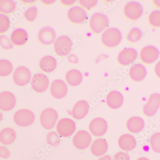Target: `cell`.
I'll list each match as a JSON object with an SVG mask.
<instances>
[{
    "instance_id": "6da1fadb",
    "label": "cell",
    "mask_w": 160,
    "mask_h": 160,
    "mask_svg": "<svg viewBox=\"0 0 160 160\" xmlns=\"http://www.w3.org/2000/svg\"><path fill=\"white\" fill-rule=\"evenodd\" d=\"M101 40L102 44L106 47L114 48L121 42V33L118 28H108L102 34Z\"/></svg>"
},
{
    "instance_id": "7a4b0ae2",
    "label": "cell",
    "mask_w": 160,
    "mask_h": 160,
    "mask_svg": "<svg viewBox=\"0 0 160 160\" xmlns=\"http://www.w3.org/2000/svg\"><path fill=\"white\" fill-rule=\"evenodd\" d=\"M109 19L106 15L97 12L91 17L89 26L93 32L99 34L108 27Z\"/></svg>"
},
{
    "instance_id": "3957f363",
    "label": "cell",
    "mask_w": 160,
    "mask_h": 160,
    "mask_svg": "<svg viewBox=\"0 0 160 160\" xmlns=\"http://www.w3.org/2000/svg\"><path fill=\"white\" fill-rule=\"evenodd\" d=\"M35 117L33 112L28 109H21L14 114V120L18 126L26 127L34 122Z\"/></svg>"
},
{
    "instance_id": "277c9868",
    "label": "cell",
    "mask_w": 160,
    "mask_h": 160,
    "mask_svg": "<svg viewBox=\"0 0 160 160\" xmlns=\"http://www.w3.org/2000/svg\"><path fill=\"white\" fill-rule=\"evenodd\" d=\"M57 112L52 108H47L43 111L40 117L41 125L45 129H52L54 128L58 120Z\"/></svg>"
},
{
    "instance_id": "5b68a950",
    "label": "cell",
    "mask_w": 160,
    "mask_h": 160,
    "mask_svg": "<svg viewBox=\"0 0 160 160\" xmlns=\"http://www.w3.org/2000/svg\"><path fill=\"white\" fill-rule=\"evenodd\" d=\"M72 47V41L69 37L67 36H62L55 41L54 50L57 55L65 56L70 53Z\"/></svg>"
},
{
    "instance_id": "8992f818",
    "label": "cell",
    "mask_w": 160,
    "mask_h": 160,
    "mask_svg": "<svg viewBox=\"0 0 160 160\" xmlns=\"http://www.w3.org/2000/svg\"><path fill=\"white\" fill-rule=\"evenodd\" d=\"M76 130V125L72 120L62 118L57 123L56 130L57 133L62 137H68L72 135Z\"/></svg>"
},
{
    "instance_id": "52a82bcc",
    "label": "cell",
    "mask_w": 160,
    "mask_h": 160,
    "mask_svg": "<svg viewBox=\"0 0 160 160\" xmlns=\"http://www.w3.org/2000/svg\"><path fill=\"white\" fill-rule=\"evenodd\" d=\"M124 12L127 18L135 21L142 17L143 10L140 3L136 2H131L126 4L124 8Z\"/></svg>"
},
{
    "instance_id": "ba28073f",
    "label": "cell",
    "mask_w": 160,
    "mask_h": 160,
    "mask_svg": "<svg viewBox=\"0 0 160 160\" xmlns=\"http://www.w3.org/2000/svg\"><path fill=\"white\" fill-rule=\"evenodd\" d=\"M31 78V74L29 70L25 67L17 68L13 75V80L17 85L25 86L29 83Z\"/></svg>"
},
{
    "instance_id": "9c48e42d",
    "label": "cell",
    "mask_w": 160,
    "mask_h": 160,
    "mask_svg": "<svg viewBox=\"0 0 160 160\" xmlns=\"http://www.w3.org/2000/svg\"><path fill=\"white\" fill-rule=\"evenodd\" d=\"M108 129L107 122L102 118H98L93 119L89 125V130L93 135L101 137L104 135Z\"/></svg>"
},
{
    "instance_id": "30bf717a",
    "label": "cell",
    "mask_w": 160,
    "mask_h": 160,
    "mask_svg": "<svg viewBox=\"0 0 160 160\" xmlns=\"http://www.w3.org/2000/svg\"><path fill=\"white\" fill-rule=\"evenodd\" d=\"M92 142V137L87 131L80 130L76 133L73 138L75 147L79 150H84L89 146Z\"/></svg>"
},
{
    "instance_id": "8fae6325",
    "label": "cell",
    "mask_w": 160,
    "mask_h": 160,
    "mask_svg": "<svg viewBox=\"0 0 160 160\" xmlns=\"http://www.w3.org/2000/svg\"><path fill=\"white\" fill-rule=\"evenodd\" d=\"M160 97L159 93L152 94L144 106L143 112L145 116L152 117L156 114L160 107Z\"/></svg>"
},
{
    "instance_id": "7c38bea8",
    "label": "cell",
    "mask_w": 160,
    "mask_h": 160,
    "mask_svg": "<svg viewBox=\"0 0 160 160\" xmlns=\"http://www.w3.org/2000/svg\"><path fill=\"white\" fill-rule=\"evenodd\" d=\"M160 52L156 47L153 46H147L140 51V60L146 64H151L158 59Z\"/></svg>"
},
{
    "instance_id": "4fadbf2b",
    "label": "cell",
    "mask_w": 160,
    "mask_h": 160,
    "mask_svg": "<svg viewBox=\"0 0 160 160\" xmlns=\"http://www.w3.org/2000/svg\"><path fill=\"white\" fill-rule=\"evenodd\" d=\"M49 84V79L47 76L42 73L35 74L31 81L32 88L38 93H42L46 91Z\"/></svg>"
},
{
    "instance_id": "5bb4252c",
    "label": "cell",
    "mask_w": 160,
    "mask_h": 160,
    "mask_svg": "<svg viewBox=\"0 0 160 160\" xmlns=\"http://www.w3.org/2000/svg\"><path fill=\"white\" fill-rule=\"evenodd\" d=\"M137 51L133 48H125L120 52L118 57V62L122 66L131 65L137 58Z\"/></svg>"
},
{
    "instance_id": "9a60e30c",
    "label": "cell",
    "mask_w": 160,
    "mask_h": 160,
    "mask_svg": "<svg viewBox=\"0 0 160 160\" xmlns=\"http://www.w3.org/2000/svg\"><path fill=\"white\" fill-rule=\"evenodd\" d=\"M68 18L72 23L80 24L87 19V14L85 9L79 6L71 8L68 12Z\"/></svg>"
},
{
    "instance_id": "2e32d148",
    "label": "cell",
    "mask_w": 160,
    "mask_h": 160,
    "mask_svg": "<svg viewBox=\"0 0 160 160\" xmlns=\"http://www.w3.org/2000/svg\"><path fill=\"white\" fill-rule=\"evenodd\" d=\"M16 105L15 95L10 92H4L0 93V109L3 111H9Z\"/></svg>"
},
{
    "instance_id": "e0dca14e",
    "label": "cell",
    "mask_w": 160,
    "mask_h": 160,
    "mask_svg": "<svg viewBox=\"0 0 160 160\" xmlns=\"http://www.w3.org/2000/svg\"><path fill=\"white\" fill-rule=\"evenodd\" d=\"M68 87L64 81L60 79H56L51 84L50 92L51 94L55 99H61L67 95Z\"/></svg>"
},
{
    "instance_id": "ac0fdd59",
    "label": "cell",
    "mask_w": 160,
    "mask_h": 160,
    "mask_svg": "<svg viewBox=\"0 0 160 160\" xmlns=\"http://www.w3.org/2000/svg\"><path fill=\"white\" fill-rule=\"evenodd\" d=\"M56 38V33L54 29L50 27L42 28L38 33V39L41 43L49 45L53 43Z\"/></svg>"
},
{
    "instance_id": "d6986e66",
    "label": "cell",
    "mask_w": 160,
    "mask_h": 160,
    "mask_svg": "<svg viewBox=\"0 0 160 160\" xmlns=\"http://www.w3.org/2000/svg\"><path fill=\"white\" fill-rule=\"evenodd\" d=\"M124 97L118 91H112L106 97V103L110 108L112 109H117L123 105Z\"/></svg>"
},
{
    "instance_id": "ffe728a7",
    "label": "cell",
    "mask_w": 160,
    "mask_h": 160,
    "mask_svg": "<svg viewBox=\"0 0 160 160\" xmlns=\"http://www.w3.org/2000/svg\"><path fill=\"white\" fill-rule=\"evenodd\" d=\"M89 111V105L86 101H78L74 105L72 110V116L76 120L84 118L87 115Z\"/></svg>"
},
{
    "instance_id": "44dd1931",
    "label": "cell",
    "mask_w": 160,
    "mask_h": 160,
    "mask_svg": "<svg viewBox=\"0 0 160 160\" xmlns=\"http://www.w3.org/2000/svg\"><path fill=\"white\" fill-rule=\"evenodd\" d=\"M118 144L122 150L128 152L135 149L136 140L135 137L130 134H124L119 138Z\"/></svg>"
},
{
    "instance_id": "7402d4cb",
    "label": "cell",
    "mask_w": 160,
    "mask_h": 160,
    "mask_svg": "<svg viewBox=\"0 0 160 160\" xmlns=\"http://www.w3.org/2000/svg\"><path fill=\"white\" fill-rule=\"evenodd\" d=\"M130 78L135 82L142 81L147 75V70L143 65L138 63L130 68L129 72Z\"/></svg>"
},
{
    "instance_id": "603a6c76",
    "label": "cell",
    "mask_w": 160,
    "mask_h": 160,
    "mask_svg": "<svg viewBox=\"0 0 160 160\" xmlns=\"http://www.w3.org/2000/svg\"><path fill=\"white\" fill-rule=\"evenodd\" d=\"M28 35L23 28H18L14 30L11 35V41L16 46H22L27 42Z\"/></svg>"
},
{
    "instance_id": "cb8c5ba5",
    "label": "cell",
    "mask_w": 160,
    "mask_h": 160,
    "mask_svg": "<svg viewBox=\"0 0 160 160\" xmlns=\"http://www.w3.org/2000/svg\"><path fill=\"white\" fill-rule=\"evenodd\" d=\"M108 145L105 139L98 138L94 141L91 146V152L95 156L104 155L108 150Z\"/></svg>"
},
{
    "instance_id": "d4e9b609",
    "label": "cell",
    "mask_w": 160,
    "mask_h": 160,
    "mask_svg": "<svg viewBox=\"0 0 160 160\" xmlns=\"http://www.w3.org/2000/svg\"><path fill=\"white\" fill-rule=\"evenodd\" d=\"M144 126L143 119L139 117H132L127 121V128L131 133H138L140 132L143 129Z\"/></svg>"
},
{
    "instance_id": "484cf974",
    "label": "cell",
    "mask_w": 160,
    "mask_h": 160,
    "mask_svg": "<svg viewBox=\"0 0 160 160\" xmlns=\"http://www.w3.org/2000/svg\"><path fill=\"white\" fill-rule=\"evenodd\" d=\"M57 67V62L54 57L46 56L43 57L40 62V68L42 71L49 73L53 72Z\"/></svg>"
},
{
    "instance_id": "4316f807",
    "label": "cell",
    "mask_w": 160,
    "mask_h": 160,
    "mask_svg": "<svg viewBox=\"0 0 160 160\" xmlns=\"http://www.w3.org/2000/svg\"><path fill=\"white\" fill-rule=\"evenodd\" d=\"M82 73L78 70L72 69L67 73L66 80L68 84L72 87H77L81 84L82 81Z\"/></svg>"
},
{
    "instance_id": "83f0119b",
    "label": "cell",
    "mask_w": 160,
    "mask_h": 160,
    "mask_svg": "<svg viewBox=\"0 0 160 160\" xmlns=\"http://www.w3.org/2000/svg\"><path fill=\"white\" fill-rule=\"evenodd\" d=\"M17 134L11 128H5L0 132V142L4 145L11 144L15 142Z\"/></svg>"
},
{
    "instance_id": "f1b7e54d",
    "label": "cell",
    "mask_w": 160,
    "mask_h": 160,
    "mask_svg": "<svg viewBox=\"0 0 160 160\" xmlns=\"http://www.w3.org/2000/svg\"><path fill=\"white\" fill-rule=\"evenodd\" d=\"M16 4L10 0H0V12L10 14L15 11Z\"/></svg>"
},
{
    "instance_id": "f546056e",
    "label": "cell",
    "mask_w": 160,
    "mask_h": 160,
    "mask_svg": "<svg viewBox=\"0 0 160 160\" xmlns=\"http://www.w3.org/2000/svg\"><path fill=\"white\" fill-rule=\"evenodd\" d=\"M12 71V63L6 60H0V76L6 77L11 74Z\"/></svg>"
},
{
    "instance_id": "4dcf8cb0",
    "label": "cell",
    "mask_w": 160,
    "mask_h": 160,
    "mask_svg": "<svg viewBox=\"0 0 160 160\" xmlns=\"http://www.w3.org/2000/svg\"><path fill=\"white\" fill-rule=\"evenodd\" d=\"M142 36V31L139 28H134L130 30L127 36V40L130 42H137L140 40Z\"/></svg>"
},
{
    "instance_id": "1f68e13d",
    "label": "cell",
    "mask_w": 160,
    "mask_h": 160,
    "mask_svg": "<svg viewBox=\"0 0 160 160\" xmlns=\"http://www.w3.org/2000/svg\"><path fill=\"white\" fill-rule=\"evenodd\" d=\"M160 133L159 132L155 133L151 137L150 144L151 148L153 151L156 153H160Z\"/></svg>"
},
{
    "instance_id": "d6a6232c",
    "label": "cell",
    "mask_w": 160,
    "mask_h": 160,
    "mask_svg": "<svg viewBox=\"0 0 160 160\" xmlns=\"http://www.w3.org/2000/svg\"><path fill=\"white\" fill-rule=\"evenodd\" d=\"M149 22L152 26L159 28L160 26V11L156 10L151 12L149 17Z\"/></svg>"
},
{
    "instance_id": "836d02e7",
    "label": "cell",
    "mask_w": 160,
    "mask_h": 160,
    "mask_svg": "<svg viewBox=\"0 0 160 160\" xmlns=\"http://www.w3.org/2000/svg\"><path fill=\"white\" fill-rule=\"evenodd\" d=\"M10 26L9 18L7 16L0 14V34L8 31Z\"/></svg>"
},
{
    "instance_id": "e575fe53",
    "label": "cell",
    "mask_w": 160,
    "mask_h": 160,
    "mask_svg": "<svg viewBox=\"0 0 160 160\" xmlns=\"http://www.w3.org/2000/svg\"><path fill=\"white\" fill-rule=\"evenodd\" d=\"M60 138L55 132H50L46 136V142L50 145L56 146L60 142Z\"/></svg>"
},
{
    "instance_id": "d590c367",
    "label": "cell",
    "mask_w": 160,
    "mask_h": 160,
    "mask_svg": "<svg viewBox=\"0 0 160 160\" xmlns=\"http://www.w3.org/2000/svg\"><path fill=\"white\" fill-rule=\"evenodd\" d=\"M38 10L35 6L29 8L25 13V19L28 22H33L35 21L37 16Z\"/></svg>"
},
{
    "instance_id": "8d00e7d4",
    "label": "cell",
    "mask_w": 160,
    "mask_h": 160,
    "mask_svg": "<svg viewBox=\"0 0 160 160\" xmlns=\"http://www.w3.org/2000/svg\"><path fill=\"white\" fill-rule=\"evenodd\" d=\"M98 1L96 0L92 1H86V0H80L79 3L80 6H82L86 9L89 10L94 8L97 5Z\"/></svg>"
},
{
    "instance_id": "74e56055",
    "label": "cell",
    "mask_w": 160,
    "mask_h": 160,
    "mask_svg": "<svg viewBox=\"0 0 160 160\" xmlns=\"http://www.w3.org/2000/svg\"><path fill=\"white\" fill-rule=\"evenodd\" d=\"M0 45L5 50H9L13 48V45L12 44L8 38L3 35L0 36Z\"/></svg>"
},
{
    "instance_id": "f35d334b",
    "label": "cell",
    "mask_w": 160,
    "mask_h": 160,
    "mask_svg": "<svg viewBox=\"0 0 160 160\" xmlns=\"http://www.w3.org/2000/svg\"><path fill=\"white\" fill-rule=\"evenodd\" d=\"M113 160H130V158L126 153L120 152L114 155Z\"/></svg>"
},
{
    "instance_id": "ab89813d",
    "label": "cell",
    "mask_w": 160,
    "mask_h": 160,
    "mask_svg": "<svg viewBox=\"0 0 160 160\" xmlns=\"http://www.w3.org/2000/svg\"><path fill=\"white\" fill-rule=\"evenodd\" d=\"M10 155L9 151L6 147L3 146L0 147V157L4 159H7Z\"/></svg>"
},
{
    "instance_id": "60d3db41",
    "label": "cell",
    "mask_w": 160,
    "mask_h": 160,
    "mask_svg": "<svg viewBox=\"0 0 160 160\" xmlns=\"http://www.w3.org/2000/svg\"><path fill=\"white\" fill-rule=\"evenodd\" d=\"M68 61L70 63L77 64V63H78V58L75 54H71L68 57Z\"/></svg>"
},
{
    "instance_id": "b9f144b4",
    "label": "cell",
    "mask_w": 160,
    "mask_h": 160,
    "mask_svg": "<svg viewBox=\"0 0 160 160\" xmlns=\"http://www.w3.org/2000/svg\"><path fill=\"white\" fill-rule=\"evenodd\" d=\"M75 1H61V3L65 6H71L75 3Z\"/></svg>"
},
{
    "instance_id": "7bdbcfd3",
    "label": "cell",
    "mask_w": 160,
    "mask_h": 160,
    "mask_svg": "<svg viewBox=\"0 0 160 160\" xmlns=\"http://www.w3.org/2000/svg\"><path fill=\"white\" fill-rule=\"evenodd\" d=\"M154 71L157 76H158L159 78L160 77V62H158L155 66Z\"/></svg>"
},
{
    "instance_id": "ee69618b",
    "label": "cell",
    "mask_w": 160,
    "mask_h": 160,
    "mask_svg": "<svg viewBox=\"0 0 160 160\" xmlns=\"http://www.w3.org/2000/svg\"><path fill=\"white\" fill-rule=\"evenodd\" d=\"M42 2L45 5H50L54 3L55 1H42Z\"/></svg>"
},
{
    "instance_id": "f6af8a7d",
    "label": "cell",
    "mask_w": 160,
    "mask_h": 160,
    "mask_svg": "<svg viewBox=\"0 0 160 160\" xmlns=\"http://www.w3.org/2000/svg\"><path fill=\"white\" fill-rule=\"evenodd\" d=\"M99 160H112V158L110 155H106L100 158Z\"/></svg>"
},
{
    "instance_id": "bcb514c9",
    "label": "cell",
    "mask_w": 160,
    "mask_h": 160,
    "mask_svg": "<svg viewBox=\"0 0 160 160\" xmlns=\"http://www.w3.org/2000/svg\"><path fill=\"white\" fill-rule=\"evenodd\" d=\"M137 160H149V159L147 158H145V157H141V158H139Z\"/></svg>"
},
{
    "instance_id": "7dc6e473",
    "label": "cell",
    "mask_w": 160,
    "mask_h": 160,
    "mask_svg": "<svg viewBox=\"0 0 160 160\" xmlns=\"http://www.w3.org/2000/svg\"><path fill=\"white\" fill-rule=\"evenodd\" d=\"M3 118V114L1 112H0V122L2 120V119Z\"/></svg>"
}]
</instances>
